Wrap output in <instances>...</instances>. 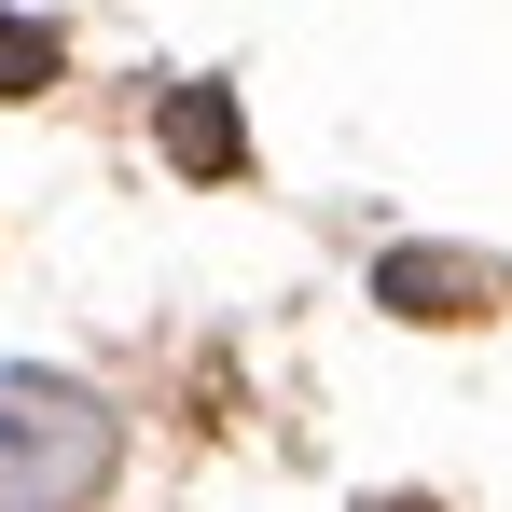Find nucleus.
I'll return each mask as SVG.
<instances>
[{
    "label": "nucleus",
    "instance_id": "obj_1",
    "mask_svg": "<svg viewBox=\"0 0 512 512\" xmlns=\"http://www.w3.org/2000/svg\"><path fill=\"white\" fill-rule=\"evenodd\" d=\"M111 471V416L84 388H42V374H0V512H70Z\"/></svg>",
    "mask_w": 512,
    "mask_h": 512
},
{
    "label": "nucleus",
    "instance_id": "obj_2",
    "mask_svg": "<svg viewBox=\"0 0 512 512\" xmlns=\"http://www.w3.org/2000/svg\"><path fill=\"white\" fill-rule=\"evenodd\" d=\"M28 84H56V28L42 14H0V97H28Z\"/></svg>",
    "mask_w": 512,
    "mask_h": 512
},
{
    "label": "nucleus",
    "instance_id": "obj_3",
    "mask_svg": "<svg viewBox=\"0 0 512 512\" xmlns=\"http://www.w3.org/2000/svg\"><path fill=\"white\" fill-rule=\"evenodd\" d=\"M180 153H194V167H222V153H236V125H222V97H180Z\"/></svg>",
    "mask_w": 512,
    "mask_h": 512
}]
</instances>
